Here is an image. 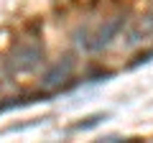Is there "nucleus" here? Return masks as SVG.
<instances>
[{
  "label": "nucleus",
  "instance_id": "obj_1",
  "mask_svg": "<svg viewBox=\"0 0 153 143\" xmlns=\"http://www.w3.org/2000/svg\"><path fill=\"white\" fill-rule=\"evenodd\" d=\"M123 26H125V18H115L110 26H105L102 31H97V36L87 44V49L89 51H100V49H105V46H110V44H112V39L120 33Z\"/></svg>",
  "mask_w": 153,
  "mask_h": 143
},
{
  "label": "nucleus",
  "instance_id": "obj_2",
  "mask_svg": "<svg viewBox=\"0 0 153 143\" xmlns=\"http://www.w3.org/2000/svg\"><path fill=\"white\" fill-rule=\"evenodd\" d=\"M69 72H71V61L66 59L64 69H61V64H59V66H56V72H51L49 77H46V84H54V82H64V79L69 77Z\"/></svg>",
  "mask_w": 153,
  "mask_h": 143
},
{
  "label": "nucleus",
  "instance_id": "obj_3",
  "mask_svg": "<svg viewBox=\"0 0 153 143\" xmlns=\"http://www.w3.org/2000/svg\"><path fill=\"white\" fill-rule=\"evenodd\" d=\"M102 120H107V112H97V115L87 118L84 123H76V125H74V130H92V128H97Z\"/></svg>",
  "mask_w": 153,
  "mask_h": 143
}]
</instances>
